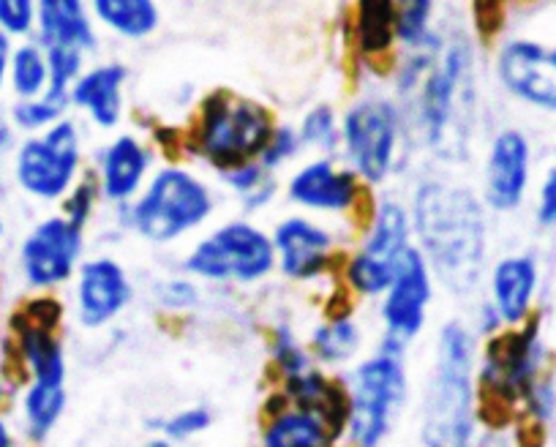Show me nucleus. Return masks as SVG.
<instances>
[{
    "label": "nucleus",
    "instance_id": "bb28decb",
    "mask_svg": "<svg viewBox=\"0 0 556 447\" xmlns=\"http://www.w3.org/2000/svg\"><path fill=\"white\" fill-rule=\"evenodd\" d=\"M224 186L238 196L240 207L245 210V216H256V213L267 210V207L276 202L278 196V180L276 173L262 167V162H245L238 164L232 169H224L222 173Z\"/></svg>",
    "mask_w": 556,
    "mask_h": 447
},
{
    "label": "nucleus",
    "instance_id": "7c9ffc66",
    "mask_svg": "<svg viewBox=\"0 0 556 447\" xmlns=\"http://www.w3.org/2000/svg\"><path fill=\"white\" fill-rule=\"evenodd\" d=\"M267 349H270V363L278 371V380H290V376H298L317 366L308 353V344L303 342L295 324L290 322L273 324Z\"/></svg>",
    "mask_w": 556,
    "mask_h": 447
},
{
    "label": "nucleus",
    "instance_id": "f704fd0d",
    "mask_svg": "<svg viewBox=\"0 0 556 447\" xmlns=\"http://www.w3.org/2000/svg\"><path fill=\"white\" fill-rule=\"evenodd\" d=\"M68 104L72 101L50 93V90L39 99H20L17 106H14V124L25 131H47L58 120H63V112H66Z\"/></svg>",
    "mask_w": 556,
    "mask_h": 447
},
{
    "label": "nucleus",
    "instance_id": "c85d7f7f",
    "mask_svg": "<svg viewBox=\"0 0 556 447\" xmlns=\"http://www.w3.org/2000/svg\"><path fill=\"white\" fill-rule=\"evenodd\" d=\"M357 39L368 55L390 50L395 39V0H357Z\"/></svg>",
    "mask_w": 556,
    "mask_h": 447
},
{
    "label": "nucleus",
    "instance_id": "473e14b6",
    "mask_svg": "<svg viewBox=\"0 0 556 447\" xmlns=\"http://www.w3.org/2000/svg\"><path fill=\"white\" fill-rule=\"evenodd\" d=\"M434 0H395V39L409 50L431 41Z\"/></svg>",
    "mask_w": 556,
    "mask_h": 447
},
{
    "label": "nucleus",
    "instance_id": "72a5a7b5",
    "mask_svg": "<svg viewBox=\"0 0 556 447\" xmlns=\"http://www.w3.org/2000/svg\"><path fill=\"white\" fill-rule=\"evenodd\" d=\"M202 290L200 281L191 279L189 273L180 270L178 276H164L153 284V303L164 314H189L200 306Z\"/></svg>",
    "mask_w": 556,
    "mask_h": 447
},
{
    "label": "nucleus",
    "instance_id": "20e7f679",
    "mask_svg": "<svg viewBox=\"0 0 556 447\" xmlns=\"http://www.w3.org/2000/svg\"><path fill=\"white\" fill-rule=\"evenodd\" d=\"M346 391V447H379L404 414L409 401V374L406 355L377 347L371 355L350 366L344 374Z\"/></svg>",
    "mask_w": 556,
    "mask_h": 447
},
{
    "label": "nucleus",
    "instance_id": "2eb2a0df",
    "mask_svg": "<svg viewBox=\"0 0 556 447\" xmlns=\"http://www.w3.org/2000/svg\"><path fill=\"white\" fill-rule=\"evenodd\" d=\"M134 281L126 265L112 254L83 259L74 276V317L85 330H104L123 317L134 303Z\"/></svg>",
    "mask_w": 556,
    "mask_h": 447
},
{
    "label": "nucleus",
    "instance_id": "c9c22d12",
    "mask_svg": "<svg viewBox=\"0 0 556 447\" xmlns=\"http://www.w3.org/2000/svg\"><path fill=\"white\" fill-rule=\"evenodd\" d=\"M213 425V412L202 404H194V407H184L178 412L167 414L156 423V434L164 436L167 442L178 445V442L197 439V436L205 434Z\"/></svg>",
    "mask_w": 556,
    "mask_h": 447
},
{
    "label": "nucleus",
    "instance_id": "aec40b11",
    "mask_svg": "<svg viewBox=\"0 0 556 447\" xmlns=\"http://www.w3.org/2000/svg\"><path fill=\"white\" fill-rule=\"evenodd\" d=\"M58 319L61 314L45 317L41 303L34 306L28 317L17 322V353L23 360L30 382H47V385H66L68 363L61 335H58Z\"/></svg>",
    "mask_w": 556,
    "mask_h": 447
},
{
    "label": "nucleus",
    "instance_id": "412c9836",
    "mask_svg": "<svg viewBox=\"0 0 556 447\" xmlns=\"http://www.w3.org/2000/svg\"><path fill=\"white\" fill-rule=\"evenodd\" d=\"M538 263L529 254H507L489 270V303L505 328H521L538 295Z\"/></svg>",
    "mask_w": 556,
    "mask_h": 447
},
{
    "label": "nucleus",
    "instance_id": "09e8293b",
    "mask_svg": "<svg viewBox=\"0 0 556 447\" xmlns=\"http://www.w3.org/2000/svg\"><path fill=\"white\" fill-rule=\"evenodd\" d=\"M478 447H500V445H478Z\"/></svg>",
    "mask_w": 556,
    "mask_h": 447
},
{
    "label": "nucleus",
    "instance_id": "423d86ee",
    "mask_svg": "<svg viewBox=\"0 0 556 447\" xmlns=\"http://www.w3.org/2000/svg\"><path fill=\"white\" fill-rule=\"evenodd\" d=\"M412 246L415 238H412L409 207L395 196H382L368 213L357 246L341 265L346 290L363 301H379Z\"/></svg>",
    "mask_w": 556,
    "mask_h": 447
},
{
    "label": "nucleus",
    "instance_id": "6ab92c4d",
    "mask_svg": "<svg viewBox=\"0 0 556 447\" xmlns=\"http://www.w3.org/2000/svg\"><path fill=\"white\" fill-rule=\"evenodd\" d=\"M153 156L151 148L134 135H121L101 148L99 167H96V183H99L101 202L117 207L131 205L151 180Z\"/></svg>",
    "mask_w": 556,
    "mask_h": 447
},
{
    "label": "nucleus",
    "instance_id": "c03bdc74",
    "mask_svg": "<svg viewBox=\"0 0 556 447\" xmlns=\"http://www.w3.org/2000/svg\"><path fill=\"white\" fill-rule=\"evenodd\" d=\"M139 447H175L173 445V442H167V439H164V436H151V439H146V442H142V445H139Z\"/></svg>",
    "mask_w": 556,
    "mask_h": 447
},
{
    "label": "nucleus",
    "instance_id": "7ed1b4c3",
    "mask_svg": "<svg viewBox=\"0 0 556 447\" xmlns=\"http://www.w3.org/2000/svg\"><path fill=\"white\" fill-rule=\"evenodd\" d=\"M123 230L151 246H173L200 232L216 213V194L189 167L156 169L137 200L117 207Z\"/></svg>",
    "mask_w": 556,
    "mask_h": 447
},
{
    "label": "nucleus",
    "instance_id": "2f4dec72",
    "mask_svg": "<svg viewBox=\"0 0 556 447\" xmlns=\"http://www.w3.org/2000/svg\"><path fill=\"white\" fill-rule=\"evenodd\" d=\"M298 135H301L303 148L323 153V156H333L341 148V120L333 106L317 104L303 115Z\"/></svg>",
    "mask_w": 556,
    "mask_h": 447
},
{
    "label": "nucleus",
    "instance_id": "4468645a",
    "mask_svg": "<svg viewBox=\"0 0 556 447\" xmlns=\"http://www.w3.org/2000/svg\"><path fill=\"white\" fill-rule=\"evenodd\" d=\"M270 241L276 248V270L292 284H314L325 279L341 252L336 230L306 213H292L276 221Z\"/></svg>",
    "mask_w": 556,
    "mask_h": 447
},
{
    "label": "nucleus",
    "instance_id": "c756f323",
    "mask_svg": "<svg viewBox=\"0 0 556 447\" xmlns=\"http://www.w3.org/2000/svg\"><path fill=\"white\" fill-rule=\"evenodd\" d=\"M9 79L20 99H39L50 90V61L41 44H23L12 52Z\"/></svg>",
    "mask_w": 556,
    "mask_h": 447
},
{
    "label": "nucleus",
    "instance_id": "393cba45",
    "mask_svg": "<svg viewBox=\"0 0 556 447\" xmlns=\"http://www.w3.org/2000/svg\"><path fill=\"white\" fill-rule=\"evenodd\" d=\"M306 344L319 369L341 371L361 360L366 333H363V324L355 314L336 311L314 324Z\"/></svg>",
    "mask_w": 556,
    "mask_h": 447
},
{
    "label": "nucleus",
    "instance_id": "f3484780",
    "mask_svg": "<svg viewBox=\"0 0 556 447\" xmlns=\"http://www.w3.org/2000/svg\"><path fill=\"white\" fill-rule=\"evenodd\" d=\"M496 77L516 99L556 112V50L523 39L507 41L496 55Z\"/></svg>",
    "mask_w": 556,
    "mask_h": 447
},
{
    "label": "nucleus",
    "instance_id": "b1692460",
    "mask_svg": "<svg viewBox=\"0 0 556 447\" xmlns=\"http://www.w3.org/2000/svg\"><path fill=\"white\" fill-rule=\"evenodd\" d=\"M36 25H39L45 50L68 47V50H79L88 55L99 44L93 14L85 0H39Z\"/></svg>",
    "mask_w": 556,
    "mask_h": 447
},
{
    "label": "nucleus",
    "instance_id": "f257e3e1",
    "mask_svg": "<svg viewBox=\"0 0 556 447\" xmlns=\"http://www.w3.org/2000/svg\"><path fill=\"white\" fill-rule=\"evenodd\" d=\"M412 238L424 254L437 284L467 297L480 286L489 259L485 202L467 186L426 178L409 200Z\"/></svg>",
    "mask_w": 556,
    "mask_h": 447
},
{
    "label": "nucleus",
    "instance_id": "de8ad7c7",
    "mask_svg": "<svg viewBox=\"0 0 556 447\" xmlns=\"http://www.w3.org/2000/svg\"><path fill=\"white\" fill-rule=\"evenodd\" d=\"M0 238H3V218H0Z\"/></svg>",
    "mask_w": 556,
    "mask_h": 447
},
{
    "label": "nucleus",
    "instance_id": "ea45409f",
    "mask_svg": "<svg viewBox=\"0 0 556 447\" xmlns=\"http://www.w3.org/2000/svg\"><path fill=\"white\" fill-rule=\"evenodd\" d=\"M39 0H0V30L7 36H25L36 25Z\"/></svg>",
    "mask_w": 556,
    "mask_h": 447
},
{
    "label": "nucleus",
    "instance_id": "9b49d317",
    "mask_svg": "<svg viewBox=\"0 0 556 447\" xmlns=\"http://www.w3.org/2000/svg\"><path fill=\"white\" fill-rule=\"evenodd\" d=\"M437 279L431 273L429 263L417 246L406 252L401 259L399 273L390 281L384 295L379 297V324H382V339L379 347L388 353L406 355L412 344L429 328V314L434 306Z\"/></svg>",
    "mask_w": 556,
    "mask_h": 447
},
{
    "label": "nucleus",
    "instance_id": "49530a36",
    "mask_svg": "<svg viewBox=\"0 0 556 447\" xmlns=\"http://www.w3.org/2000/svg\"><path fill=\"white\" fill-rule=\"evenodd\" d=\"M3 396H7V382H3V376H0V401H3Z\"/></svg>",
    "mask_w": 556,
    "mask_h": 447
},
{
    "label": "nucleus",
    "instance_id": "37998d69",
    "mask_svg": "<svg viewBox=\"0 0 556 447\" xmlns=\"http://www.w3.org/2000/svg\"><path fill=\"white\" fill-rule=\"evenodd\" d=\"M0 447H17L12 429H9V425L3 423V420H0Z\"/></svg>",
    "mask_w": 556,
    "mask_h": 447
},
{
    "label": "nucleus",
    "instance_id": "1a4fd4ad",
    "mask_svg": "<svg viewBox=\"0 0 556 447\" xmlns=\"http://www.w3.org/2000/svg\"><path fill=\"white\" fill-rule=\"evenodd\" d=\"M401 110L384 95H366L344 112L341 151L366 186L388 183L401 151Z\"/></svg>",
    "mask_w": 556,
    "mask_h": 447
},
{
    "label": "nucleus",
    "instance_id": "f8f14e48",
    "mask_svg": "<svg viewBox=\"0 0 556 447\" xmlns=\"http://www.w3.org/2000/svg\"><path fill=\"white\" fill-rule=\"evenodd\" d=\"M83 173V137L74 120H58L17 151L14 175L25 194L41 202L66 200Z\"/></svg>",
    "mask_w": 556,
    "mask_h": 447
},
{
    "label": "nucleus",
    "instance_id": "cd10ccee",
    "mask_svg": "<svg viewBox=\"0 0 556 447\" xmlns=\"http://www.w3.org/2000/svg\"><path fill=\"white\" fill-rule=\"evenodd\" d=\"M68 393L66 385H47V382H30L23 396V420L25 431L34 442H45L61 423L66 412Z\"/></svg>",
    "mask_w": 556,
    "mask_h": 447
},
{
    "label": "nucleus",
    "instance_id": "9d476101",
    "mask_svg": "<svg viewBox=\"0 0 556 447\" xmlns=\"http://www.w3.org/2000/svg\"><path fill=\"white\" fill-rule=\"evenodd\" d=\"M545 347L538 324L510 328L491 335L478 360V393L483 401L502 407L521 404L523 396L543 380Z\"/></svg>",
    "mask_w": 556,
    "mask_h": 447
},
{
    "label": "nucleus",
    "instance_id": "79ce46f5",
    "mask_svg": "<svg viewBox=\"0 0 556 447\" xmlns=\"http://www.w3.org/2000/svg\"><path fill=\"white\" fill-rule=\"evenodd\" d=\"M12 39H9L3 30H0V88L7 82L9 77V66H12Z\"/></svg>",
    "mask_w": 556,
    "mask_h": 447
},
{
    "label": "nucleus",
    "instance_id": "58836bf2",
    "mask_svg": "<svg viewBox=\"0 0 556 447\" xmlns=\"http://www.w3.org/2000/svg\"><path fill=\"white\" fill-rule=\"evenodd\" d=\"M101 194L96 178H85L68 191V196L63 200V216L72 218L79 227H88L90 218L96 216V207H99Z\"/></svg>",
    "mask_w": 556,
    "mask_h": 447
},
{
    "label": "nucleus",
    "instance_id": "a18cd8bd",
    "mask_svg": "<svg viewBox=\"0 0 556 447\" xmlns=\"http://www.w3.org/2000/svg\"><path fill=\"white\" fill-rule=\"evenodd\" d=\"M9 140H12V135H9L7 124H0V148H3V145H9Z\"/></svg>",
    "mask_w": 556,
    "mask_h": 447
},
{
    "label": "nucleus",
    "instance_id": "e433bc0d",
    "mask_svg": "<svg viewBox=\"0 0 556 447\" xmlns=\"http://www.w3.org/2000/svg\"><path fill=\"white\" fill-rule=\"evenodd\" d=\"M47 61H50V93L68 99L74 82L83 77L85 52L68 50V47H52V50H47Z\"/></svg>",
    "mask_w": 556,
    "mask_h": 447
},
{
    "label": "nucleus",
    "instance_id": "0eeeda50",
    "mask_svg": "<svg viewBox=\"0 0 556 447\" xmlns=\"http://www.w3.org/2000/svg\"><path fill=\"white\" fill-rule=\"evenodd\" d=\"M273 115L260 101L232 93H213L202 101L194 129V148L207 164L224 173L256 162L270 140Z\"/></svg>",
    "mask_w": 556,
    "mask_h": 447
},
{
    "label": "nucleus",
    "instance_id": "5701e85b",
    "mask_svg": "<svg viewBox=\"0 0 556 447\" xmlns=\"http://www.w3.org/2000/svg\"><path fill=\"white\" fill-rule=\"evenodd\" d=\"M126 66L121 63H99V66L83 72L74 82L68 101L83 110L99 129L112 131L123 120V88H126Z\"/></svg>",
    "mask_w": 556,
    "mask_h": 447
},
{
    "label": "nucleus",
    "instance_id": "39448f33",
    "mask_svg": "<svg viewBox=\"0 0 556 447\" xmlns=\"http://www.w3.org/2000/svg\"><path fill=\"white\" fill-rule=\"evenodd\" d=\"M180 270L200 284L256 286L276 273V248L260 224L229 218L191 243Z\"/></svg>",
    "mask_w": 556,
    "mask_h": 447
},
{
    "label": "nucleus",
    "instance_id": "6e6552de",
    "mask_svg": "<svg viewBox=\"0 0 556 447\" xmlns=\"http://www.w3.org/2000/svg\"><path fill=\"white\" fill-rule=\"evenodd\" d=\"M472 52L464 39L437 47L429 68L420 77L417 88V115L426 142L434 151L453 153L458 151L462 140V112L469 106V85H472Z\"/></svg>",
    "mask_w": 556,
    "mask_h": 447
},
{
    "label": "nucleus",
    "instance_id": "f03ea898",
    "mask_svg": "<svg viewBox=\"0 0 556 447\" xmlns=\"http://www.w3.org/2000/svg\"><path fill=\"white\" fill-rule=\"evenodd\" d=\"M480 335L464 319H445L420 401V445L478 447Z\"/></svg>",
    "mask_w": 556,
    "mask_h": 447
},
{
    "label": "nucleus",
    "instance_id": "a19ab883",
    "mask_svg": "<svg viewBox=\"0 0 556 447\" xmlns=\"http://www.w3.org/2000/svg\"><path fill=\"white\" fill-rule=\"evenodd\" d=\"M538 224L554 227L556 224V167L545 175L538 196Z\"/></svg>",
    "mask_w": 556,
    "mask_h": 447
},
{
    "label": "nucleus",
    "instance_id": "ddd939ff",
    "mask_svg": "<svg viewBox=\"0 0 556 447\" xmlns=\"http://www.w3.org/2000/svg\"><path fill=\"white\" fill-rule=\"evenodd\" d=\"M85 257V227L63 213L39 221L20 248V268L34 290H55L77 276Z\"/></svg>",
    "mask_w": 556,
    "mask_h": 447
},
{
    "label": "nucleus",
    "instance_id": "a878e982",
    "mask_svg": "<svg viewBox=\"0 0 556 447\" xmlns=\"http://www.w3.org/2000/svg\"><path fill=\"white\" fill-rule=\"evenodd\" d=\"M93 20L126 41H142L159 28L156 0H90Z\"/></svg>",
    "mask_w": 556,
    "mask_h": 447
},
{
    "label": "nucleus",
    "instance_id": "4c0bfd02",
    "mask_svg": "<svg viewBox=\"0 0 556 447\" xmlns=\"http://www.w3.org/2000/svg\"><path fill=\"white\" fill-rule=\"evenodd\" d=\"M301 151H303V142H301V135H298V129H292V126H276L270 140H267L265 151H262L260 162L262 167L270 169V173H278V169L285 167V164H290Z\"/></svg>",
    "mask_w": 556,
    "mask_h": 447
},
{
    "label": "nucleus",
    "instance_id": "4be33fe9",
    "mask_svg": "<svg viewBox=\"0 0 556 447\" xmlns=\"http://www.w3.org/2000/svg\"><path fill=\"white\" fill-rule=\"evenodd\" d=\"M278 407L267 412L260 447H339L341 434L325 414L292 407L276 393Z\"/></svg>",
    "mask_w": 556,
    "mask_h": 447
},
{
    "label": "nucleus",
    "instance_id": "a211bd4d",
    "mask_svg": "<svg viewBox=\"0 0 556 447\" xmlns=\"http://www.w3.org/2000/svg\"><path fill=\"white\" fill-rule=\"evenodd\" d=\"M529 142L521 131L505 129L494 137L483 169V202L494 213L521 207L529 189Z\"/></svg>",
    "mask_w": 556,
    "mask_h": 447
},
{
    "label": "nucleus",
    "instance_id": "dca6fc26",
    "mask_svg": "<svg viewBox=\"0 0 556 447\" xmlns=\"http://www.w3.org/2000/svg\"><path fill=\"white\" fill-rule=\"evenodd\" d=\"M366 183L330 156L306 162L287 180V200L312 216L344 218L363 205Z\"/></svg>",
    "mask_w": 556,
    "mask_h": 447
}]
</instances>
